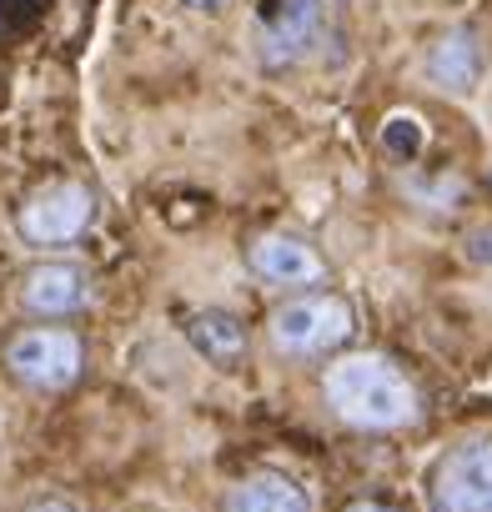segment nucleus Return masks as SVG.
I'll use <instances>...</instances> for the list:
<instances>
[{"label": "nucleus", "mask_w": 492, "mask_h": 512, "mask_svg": "<svg viewBox=\"0 0 492 512\" xmlns=\"http://www.w3.org/2000/svg\"><path fill=\"white\" fill-rule=\"evenodd\" d=\"M322 397L357 432H402L422 412V397H417L412 377L382 352L337 357L322 372Z\"/></svg>", "instance_id": "1"}, {"label": "nucleus", "mask_w": 492, "mask_h": 512, "mask_svg": "<svg viewBox=\"0 0 492 512\" xmlns=\"http://www.w3.org/2000/svg\"><path fill=\"white\" fill-rule=\"evenodd\" d=\"M357 332V312L337 292H312L297 302H282L267 317V337L282 357H327Z\"/></svg>", "instance_id": "2"}, {"label": "nucleus", "mask_w": 492, "mask_h": 512, "mask_svg": "<svg viewBox=\"0 0 492 512\" xmlns=\"http://www.w3.org/2000/svg\"><path fill=\"white\" fill-rule=\"evenodd\" d=\"M6 367L16 382H26L36 392H61L81 377L86 342L66 327H31V332L6 342Z\"/></svg>", "instance_id": "3"}, {"label": "nucleus", "mask_w": 492, "mask_h": 512, "mask_svg": "<svg viewBox=\"0 0 492 512\" xmlns=\"http://www.w3.org/2000/svg\"><path fill=\"white\" fill-rule=\"evenodd\" d=\"M432 512H492V437H462L447 447L427 482Z\"/></svg>", "instance_id": "4"}, {"label": "nucleus", "mask_w": 492, "mask_h": 512, "mask_svg": "<svg viewBox=\"0 0 492 512\" xmlns=\"http://www.w3.org/2000/svg\"><path fill=\"white\" fill-rule=\"evenodd\" d=\"M96 221V191L81 181H51L36 196H26L16 226L31 246H71Z\"/></svg>", "instance_id": "5"}, {"label": "nucleus", "mask_w": 492, "mask_h": 512, "mask_svg": "<svg viewBox=\"0 0 492 512\" xmlns=\"http://www.w3.org/2000/svg\"><path fill=\"white\" fill-rule=\"evenodd\" d=\"M246 262L272 287H322L327 282V262L317 256V246L302 236H287V231L257 236L252 251H246Z\"/></svg>", "instance_id": "6"}, {"label": "nucleus", "mask_w": 492, "mask_h": 512, "mask_svg": "<svg viewBox=\"0 0 492 512\" xmlns=\"http://www.w3.org/2000/svg\"><path fill=\"white\" fill-rule=\"evenodd\" d=\"M91 302V277L76 262H41L21 277V307L31 317H76Z\"/></svg>", "instance_id": "7"}, {"label": "nucleus", "mask_w": 492, "mask_h": 512, "mask_svg": "<svg viewBox=\"0 0 492 512\" xmlns=\"http://www.w3.org/2000/svg\"><path fill=\"white\" fill-rule=\"evenodd\" d=\"M186 337H191V347H196L211 367H221V372L241 367V362H246V352H252L246 322H241V317H231V312H221V307L191 312V317H186Z\"/></svg>", "instance_id": "8"}, {"label": "nucleus", "mask_w": 492, "mask_h": 512, "mask_svg": "<svg viewBox=\"0 0 492 512\" xmlns=\"http://www.w3.org/2000/svg\"><path fill=\"white\" fill-rule=\"evenodd\" d=\"M221 512H312V497L287 472H246L221 497Z\"/></svg>", "instance_id": "9"}, {"label": "nucleus", "mask_w": 492, "mask_h": 512, "mask_svg": "<svg viewBox=\"0 0 492 512\" xmlns=\"http://www.w3.org/2000/svg\"><path fill=\"white\" fill-rule=\"evenodd\" d=\"M427 76H432V86H442L452 96H467L477 86V76H482V46H477V36L467 26L442 31L432 41V51H427Z\"/></svg>", "instance_id": "10"}, {"label": "nucleus", "mask_w": 492, "mask_h": 512, "mask_svg": "<svg viewBox=\"0 0 492 512\" xmlns=\"http://www.w3.org/2000/svg\"><path fill=\"white\" fill-rule=\"evenodd\" d=\"M322 31V0H282V11L267 26V61L287 66L297 61Z\"/></svg>", "instance_id": "11"}, {"label": "nucleus", "mask_w": 492, "mask_h": 512, "mask_svg": "<svg viewBox=\"0 0 492 512\" xmlns=\"http://www.w3.org/2000/svg\"><path fill=\"white\" fill-rule=\"evenodd\" d=\"M422 141H427V131H422V121H417L412 111L387 116V126H382V146H387L397 161H412V156L422 151Z\"/></svg>", "instance_id": "12"}, {"label": "nucleus", "mask_w": 492, "mask_h": 512, "mask_svg": "<svg viewBox=\"0 0 492 512\" xmlns=\"http://www.w3.org/2000/svg\"><path fill=\"white\" fill-rule=\"evenodd\" d=\"M472 262H492V226L472 231Z\"/></svg>", "instance_id": "13"}, {"label": "nucleus", "mask_w": 492, "mask_h": 512, "mask_svg": "<svg viewBox=\"0 0 492 512\" xmlns=\"http://www.w3.org/2000/svg\"><path fill=\"white\" fill-rule=\"evenodd\" d=\"M26 512H81L76 502H66V497H36Z\"/></svg>", "instance_id": "14"}, {"label": "nucleus", "mask_w": 492, "mask_h": 512, "mask_svg": "<svg viewBox=\"0 0 492 512\" xmlns=\"http://www.w3.org/2000/svg\"><path fill=\"white\" fill-rule=\"evenodd\" d=\"M347 512H402V507H392V502H352Z\"/></svg>", "instance_id": "15"}, {"label": "nucleus", "mask_w": 492, "mask_h": 512, "mask_svg": "<svg viewBox=\"0 0 492 512\" xmlns=\"http://www.w3.org/2000/svg\"><path fill=\"white\" fill-rule=\"evenodd\" d=\"M186 6H196V11H211V6H221V0H186Z\"/></svg>", "instance_id": "16"}]
</instances>
